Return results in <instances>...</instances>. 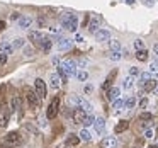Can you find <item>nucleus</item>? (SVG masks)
Returning <instances> with one entry per match:
<instances>
[{
	"label": "nucleus",
	"instance_id": "nucleus-19",
	"mask_svg": "<svg viewBox=\"0 0 158 148\" xmlns=\"http://www.w3.org/2000/svg\"><path fill=\"white\" fill-rule=\"evenodd\" d=\"M44 38V32H41V31H31L29 32V39H31L32 43H36V44H39V41Z\"/></svg>",
	"mask_w": 158,
	"mask_h": 148
},
{
	"label": "nucleus",
	"instance_id": "nucleus-50",
	"mask_svg": "<svg viewBox=\"0 0 158 148\" xmlns=\"http://www.w3.org/2000/svg\"><path fill=\"white\" fill-rule=\"evenodd\" d=\"M75 41L82 43V41H83V38H82V36H80V34H77V36H75Z\"/></svg>",
	"mask_w": 158,
	"mask_h": 148
},
{
	"label": "nucleus",
	"instance_id": "nucleus-31",
	"mask_svg": "<svg viewBox=\"0 0 158 148\" xmlns=\"http://www.w3.org/2000/svg\"><path fill=\"white\" fill-rule=\"evenodd\" d=\"M112 107L117 111V112H119V111L124 107V100H123V99H116V100L112 102Z\"/></svg>",
	"mask_w": 158,
	"mask_h": 148
},
{
	"label": "nucleus",
	"instance_id": "nucleus-24",
	"mask_svg": "<svg viewBox=\"0 0 158 148\" xmlns=\"http://www.w3.org/2000/svg\"><path fill=\"white\" fill-rule=\"evenodd\" d=\"M134 106H136V97L134 95H129L126 100H124V107H126V109H133Z\"/></svg>",
	"mask_w": 158,
	"mask_h": 148
},
{
	"label": "nucleus",
	"instance_id": "nucleus-8",
	"mask_svg": "<svg viewBox=\"0 0 158 148\" xmlns=\"http://www.w3.org/2000/svg\"><path fill=\"white\" fill-rule=\"evenodd\" d=\"M100 22H102V17H100L99 14H94V15H92V19H90V24H89V31L92 32V34H94L95 31H99Z\"/></svg>",
	"mask_w": 158,
	"mask_h": 148
},
{
	"label": "nucleus",
	"instance_id": "nucleus-32",
	"mask_svg": "<svg viewBox=\"0 0 158 148\" xmlns=\"http://www.w3.org/2000/svg\"><path fill=\"white\" fill-rule=\"evenodd\" d=\"M75 75H77V78H78L80 82H85V80L89 78V73H87L85 70H80V72H77Z\"/></svg>",
	"mask_w": 158,
	"mask_h": 148
},
{
	"label": "nucleus",
	"instance_id": "nucleus-18",
	"mask_svg": "<svg viewBox=\"0 0 158 148\" xmlns=\"http://www.w3.org/2000/svg\"><path fill=\"white\" fill-rule=\"evenodd\" d=\"M32 24V19L27 17V15H22V17H19V27L21 29H29Z\"/></svg>",
	"mask_w": 158,
	"mask_h": 148
},
{
	"label": "nucleus",
	"instance_id": "nucleus-35",
	"mask_svg": "<svg viewBox=\"0 0 158 148\" xmlns=\"http://www.w3.org/2000/svg\"><path fill=\"white\" fill-rule=\"evenodd\" d=\"M94 119H95V117H94L92 116V114H87V116H85V119H83V126H92V124H94Z\"/></svg>",
	"mask_w": 158,
	"mask_h": 148
},
{
	"label": "nucleus",
	"instance_id": "nucleus-21",
	"mask_svg": "<svg viewBox=\"0 0 158 148\" xmlns=\"http://www.w3.org/2000/svg\"><path fill=\"white\" fill-rule=\"evenodd\" d=\"M127 128H129V123H127L126 119H123V121H119V123L116 124V128H114V131H116V133L119 134V133H124V131H126Z\"/></svg>",
	"mask_w": 158,
	"mask_h": 148
},
{
	"label": "nucleus",
	"instance_id": "nucleus-26",
	"mask_svg": "<svg viewBox=\"0 0 158 148\" xmlns=\"http://www.w3.org/2000/svg\"><path fill=\"white\" fill-rule=\"evenodd\" d=\"M136 60H139V61H146L148 60V51L146 49H138L136 51Z\"/></svg>",
	"mask_w": 158,
	"mask_h": 148
},
{
	"label": "nucleus",
	"instance_id": "nucleus-49",
	"mask_svg": "<svg viewBox=\"0 0 158 148\" xmlns=\"http://www.w3.org/2000/svg\"><path fill=\"white\" fill-rule=\"evenodd\" d=\"M92 90H94V89H92V85H87V87H85V94H90Z\"/></svg>",
	"mask_w": 158,
	"mask_h": 148
},
{
	"label": "nucleus",
	"instance_id": "nucleus-10",
	"mask_svg": "<svg viewBox=\"0 0 158 148\" xmlns=\"http://www.w3.org/2000/svg\"><path fill=\"white\" fill-rule=\"evenodd\" d=\"M56 46H58L60 51H68V49H72V39L60 38L58 41H56Z\"/></svg>",
	"mask_w": 158,
	"mask_h": 148
},
{
	"label": "nucleus",
	"instance_id": "nucleus-4",
	"mask_svg": "<svg viewBox=\"0 0 158 148\" xmlns=\"http://www.w3.org/2000/svg\"><path fill=\"white\" fill-rule=\"evenodd\" d=\"M58 111H60V99H58V97H55V99L49 102V106H48L46 117H48V119H55L56 114H58Z\"/></svg>",
	"mask_w": 158,
	"mask_h": 148
},
{
	"label": "nucleus",
	"instance_id": "nucleus-13",
	"mask_svg": "<svg viewBox=\"0 0 158 148\" xmlns=\"http://www.w3.org/2000/svg\"><path fill=\"white\" fill-rule=\"evenodd\" d=\"M94 128H95V131L99 134H102L104 129H106V119L104 117H95L94 119Z\"/></svg>",
	"mask_w": 158,
	"mask_h": 148
},
{
	"label": "nucleus",
	"instance_id": "nucleus-45",
	"mask_svg": "<svg viewBox=\"0 0 158 148\" xmlns=\"http://www.w3.org/2000/svg\"><path fill=\"white\" fill-rule=\"evenodd\" d=\"M19 17H21V15H19V12H12V14H10L12 21H19Z\"/></svg>",
	"mask_w": 158,
	"mask_h": 148
},
{
	"label": "nucleus",
	"instance_id": "nucleus-30",
	"mask_svg": "<svg viewBox=\"0 0 158 148\" xmlns=\"http://www.w3.org/2000/svg\"><path fill=\"white\" fill-rule=\"evenodd\" d=\"M109 46H110V51H121V43L116 41V39L109 41Z\"/></svg>",
	"mask_w": 158,
	"mask_h": 148
},
{
	"label": "nucleus",
	"instance_id": "nucleus-43",
	"mask_svg": "<svg viewBox=\"0 0 158 148\" xmlns=\"http://www.w3.org/2000/svg\"><path fill=\"white\" fill-rule=\"evenodd\" d=\"M24 55L26 56H32V48L31 46H24Z\"/></svg>",
	"mask_w": 158,
	"mask_h": 148
},
{
	"label": "nucleus",
	"instance_id": "nucleus-55",
	"mask_svg": "<svg viewBox=\"0 0 158 148\" xmlns=\"http://www.w3.org/2000/svg\"><path fill=\"white\" fill-rule=\"evenodd\" d=\"M133 148H141V146H139V145H133Z\"/></svg>",
	"mask_w": 158,
	"mask_h": 148
},
{
	"label": "nucleus",
	"instance_id": "nucleus-2",
	"mask_svg": "<svg viewBox=\"0 0 158 148\" xmlns=\"http://www.w3.org/2000/svg\"><path fill=\"white\" fill-rule=\"evenodd\" d=\"M26 99H27L31 109H38L39 104H41V99L38 97V94H36L34 90H31V89H26Z\"/></svg>",
	"mask_w": 158,
	"mask_h": 148
},
{
	"label": "nucleus",
	"instance_id": "nucleus-20",
	"mask_svg": "<svg viewBox=\"0 0 158 148\" xmlns=\"http://www.w3.org/2000/svg\"><path fill=\"white\" fill-rule=\"evenodd\" d=\"M0 53H5V55H12L14 53V46L7 41H2L0 43Z\"/></svg>",
	"mask_w": 158,
	"mask_h": 148
},
{
	"label": "nucleus",
	"instance_id": "nucleus-12",
	"mask_svg": "<svg viewBox=\"0 0 158 148\" xmlns=\"http://www.w3.org/2000/svg\"><path fill=\"white\" fill-rule=\"evenodd\" d=\"M119 95H121L119 87H110V89L107 90V100H110V102H114L116 99H119Z\"/></svg>",
	"mask_w": 158,
	"mask_h": 148
},
{
	"label": "nucleus",
	"instance_id": "nucleus-51",
	"mask_svg": "<svg viewBox=\"0 0 158 148\" xmlns=\"http://www.w3.org/2000/svg\"><path fill=\"white\" fill-rule=\"evenodd\" d=\"M4 29H5V22L0 21V31H4Z\"/></svg>",
	"mask_w": 158,
	"mask_h": 148
},
{
	"label": "nucleus",
	"instance_id": "nucleus-40",
	"mask_svg": "<svg viewBox=\"0 0 158 148\" xmlns=\"http://www.w3.org/2000/svg\"><path fill=\"white\" fill-rule=\"evenodd\" d=\"M134 48H136V51L138 49H144V43L141 41V39H136V41H134Z\"/></svg>",
	"mask_w": 158,
	"mask_h": 148
},
{
	"label": "nucleus",
	"instance_id": "nucleus-54",
	"mask_svg": "<svg viewBox=\"0 0 158 148\" xmlns=\"http://www.w3.org/2000/svg\"><path fill=\"white\" fill-rule=\"evenodd\" d=\"M148 148H158V146H156V145H150Z\"/></svg>",
	"mask_w": 158,
	"mask_h": 148
},
{
	"label": "nucleus",
	"instance_id": "nucleus-52",
	"mask_svg": "<svg viewBox=\"0 0 158 148\" xmlns=\"http://www.w3.org/2000/svg\"><path fill=\"white\" fill-rule=\"evenodd\" d=\"M153 51H155V55H156V56H158V43H156V44H155V46H153Z\"/></svg>",
	"mask_w": 158,
	"mask_h": 148
},
{
	"label": "nucleus",
	"instance_id": "nucleus-6",
	"mask_svg": "<svg viewBox=\"0 0 158 148\" xmlns=\"http://www.w3.org/2000/svg\"><path fill=\"white\" fill-rule=\"evenodd\" d=\"M9 119H10V109L4 104L0 107V128H7Z\"/></svg>",
	"mask_w": 158,
	"mask_h": 148
},
{
	"label": "nucleus",
	"instance_id": "nucleus-15",
	"mask_svg": "<svg viewBox=\"0 0 158 148\" xmlns=\"http://www.w3.org/2000/svg\"><path fill=\"white\" fill-rule=\"evenodd\" d=\"M10 111H12V112H21V97H19V95H12V99H10Z\"/></svg>",
	"mask_w": 158,
	"mask_h": 148
},
{
	"label": "nucleus",
	"instance_id": "nucleus-44",
	"mask_svg": "<svg viewBox=\"0 0 158 148\" xmlns=\"http://www.w3.org/2000/svg\"><path fill=\"white\" fill-rule=\"evenodd\" d=\"M4 63H7V55L5 53H0V65H4Z\"/></svg>",
	"mask_w": 158,
	"mask_h": 148
},
{
	"label": "nucleus",
	"instance_id": "nucleus-57",
	"mask_svg": "<svg viewBox=\"0 0 158 148\" xmlns=\"http://www.w3.org/2000/svg\"><path fill=\"white\" fill-rule=\"evenodd\" d=\"M66 148H70V146H66Z\"/></svg>",
	"mask_w": 158,
	"mask_h": 148
},
{
	"label": "nucleus",
	"instance_id": "nucleus-1",
	"mask_svg": "<svg viewBox=\"0 0 158 148\" xmlns=\"http://www.w3.org/2000/svg\"><path fill=\"white\" fill-rule=\"evenodd\" d=\"M60 22H61V29H66V31H72L75 32L77 27H78V19H77L75 14L72 12H66L60 17Z\"/></svg>",
	"mask_w": 158,
	"mask_h": 148
},
{
	"label": "nucleus",
	"instance_id": "nucleus-11",
	"mask_svg": "<svg viewBox=\"0 0 158 148\" xmlns=\"http://www.w3.org/2000/svg\"><path fill=\"white\" fill-rule=\"evenodd\" d=\"M38 46L43 49V51H49V49H51V46H53V38H51V36H48V34H44V38L39 41Z\"/></svg>",
	"mask_w": 158,
	"mask_h": 148
},
{
	"label": "nucleus",
	"instance_id": "nucleus-5",
	"mask_svg": "<svg viewBox=\"0 0 158 148\" xmlns=\"http://www.w3.org/2000/svg\"><path fill=\"white\" fill-rule=\"evenodd\" d=\"M34 92L38 94L39 99H44L46 94H48V89H46L44 80H41V78H36V80H34Z\"/></svg>",
	"mask_w": 158,
	"mask_h": 148
},
{
	"label": "nucleus",
	"instance_id": "nucleus-46",
	"mask_svg": "<svg viewBox=\"0 0 158 148\" xmlns=\"http://www.w3.org/2000/svg\"><path fill=\"white\" fill-rule=\"evenodd\" d=\"M60 32H61V29H60V27H51V34L60 36Z\"/></svg>",
	"mask_w": 158,
	"mask_h": 148
},
{
	"label": "nucleus",
	"instance_id": "nucleus-38",
	"mask_svg": "<svg viewBox=\"0 0 158 148\" xmlns=\"http://www.w3.org/2000/svg\"><path fill=\"white\" fill-rule=\"evenodd\" d=\"M151 77H153V75H151L150 72H144V73H141V75H139V83H141V82H144V80H150Z\"/></svg>",
	"mask_w": 158,
	"mask_h": 148
},
{
	"label": "nucleus",
	"instance_id": "nucleus-34",
	"mask_svg": "<svg viewBox=\"0 0 158 148\" xmlns=\"http://www.w3.org/2000/svg\"><path fill=\"white\" fill-rule=\"evenodd\" d=\"M121 58H123V55H121V51H110V55H109V60H112V61H119Z\"/></svg>",
	"mask_w": 158,
	"mask_h": 148
},
{
	"label": "nucleus",
	"instance_id": "nucleus-22",
	"mask_svg": "<svg viewBox=\"0 0 158 148\" xmlns=\"http://www.w3.org/2000/svg\"><path fill=\"white\" fill-rule=\"evenodd\" d=\"M60 83H61V82H60V75H58V73H51V75H49V85H51V89H58V87H60Z\"/></svg>",
	"mask_w": 158,
	"mask_h": 148
},
{
	"label": "nucleus",
	"instance_id": "nucleus-29",
	"mask_svg": "<svg viewBox=\"0 0 158 148\" xmlns=\"http://www.w3.org/2000/svg\"><path fill=\"white\" fill-rule=\"evenodd\" d=\"M24 128L29 131V133H32V134H39V129L32 123H24Z\"/></svg>",
	"mask_w": 158,
	"mask_h": 148
},
{
	"label": "nucleus",
	"instance_id": "nucleus-9",
	"mask_svg": "<svg viewBox=\"0 0 158 148\" xmlns=\"http://www.w3.org/2000/svg\"><path fill=\"white\" fill-rule=\"evenodd\" d=\"M90 114V112H89ZM85 116H87V112L83 109H80V107H77V109H73V114H72V117H73V121H75L77 124H82L83 123V119H85Z\"/></svg>",
	"mask_w": 158,
	"mask_h": 148
},
{
	"label": "nucleus",
	"instance_id": "nucleus-56",
	"mask_svg": "<svg viewBox=\"0 0 158 148\" xmlns=\"http://www.w3.org/2000/svg\"><path fill=\"white\" fill-rule=\"evenodd\" d=\"M126 2H127V4H133V0H126Z\"/></svg>",
	"mask_w": 158,
	"mask_h": 148
},
{
	"label": "nucleus",
	"instance_id": "nucleus-25",
	"mask_svg": "<svg viewBox=\"0 0 158 148\" xmlns=\"http://www.w3.org/2000/svg\"><path fill=\"white\" fill-rule=\"evenodd\" d=\"M133 85H134V80H133V77H126V78H124L123 80V87H124V89H126V90H129V89H133Z\"/></svg>",
	"mask_w": 158,
	"mask_h": 148
},
{
	"label": "nucleus",
	"instance_id": "nucleus-41",
	"mask_svg": "<svg viewBox=\"0 0 158 148\" xmlns=\"http://www.w3.org/2000/svg\"><path fill=\"white\" fill-rule=\"evenodd\" d=\"M38 124H39L41 128H46V126H48V123H46V117L39 116V117H38Z\"/></svg>",
	"mask_w": 158,
	"mask_h": 148
},
{
	"label": "nucleus",
	"instance_id": "nucleus-7",
	"mask_svg": "<svg viewBox=\"0 0 158 148\" xmlns=\"http://www.w3.org/2000/svg\"><path fill=\"white\" fill-rule=\"evenodd\" d=\"M60 65L63 66V70L66 72V75H68V77H72V75H75V73H77V63L73 61V60H65V61H61Z\"/></svg>",
	"mask_w": 158,
	"mask_h": 148
},
{
	"label": "nucleus",
	"instance_id": "nucleus-28",
	"mask_svg": "<svg viewBox=\"0 0 158 148\" xmlns=\"http://www.w3.org/2000/svg\"><path fill=\"white\" fill-rule=\"evenodd\" d=\"M78 136H80V141H90V140H92V134H90L87 129H82Z\"/></svg>",
	"mask_w": 158,
	"mask_h": 148
},
{
	"label": "nucleus",
	"instance_id": "nucleus-3",
	"mask_svg": "<svg viewBox=\"0 0 158 148\" xmlns=\"http://www.w3.org/2000/svg\"><path fill=\"white\" fill-rule=\"evenodd\" d=\"M5 143L15 148V146H19V145L22 143V136L17 133V131H10V133H7V136H5Z\"/></svg>",
	"mask_w": 158,
	"mask_h": 148
},
{
	"label": "nucleus",
	"instance_id": "nucleus-14",
	"mask_svg": "<svg viewBox=\"0 0 158 148\" xmlns=\"http://www.w3.org/2000/svg\"><path fill=\"white\" fill-rule=\"evenodd\" d=\"M94 34H95L97 41H109L110 39V32L107 31V29H99V31H95Z\"/></svg>",
	"mask_w": 158,
	"mask_h": 148
},
{
	"label": "nucleus",
	"instance_id": "nucleus-23",
	"mask_svg": "<svg viewBox=\"0 0 158 148\" xmlns=\"http://www.w3.org/2000/svg\"><path fill=\"white\" fill-rule=\"evenodd\" d=\"M78 143H80V136H77V134H70L66 138V146H77Z\"/></svg>",
	"mask_w": 158,
	"mask_h": 148
},
{
	"label": "nucleus",
	"instance_id": "nucleus-36",
	"mask_svg": "<svg viewBox=\"0 0 158 148\" xmlns=\"http://www.w3.org/2000/svg\"><path fill=\"white\" fill-rule=\"evenodd\" d=\"M129 75L131 77H139L141 75V70L138 68V66H131V68H129Z\"/></svg>",
	"mask_w": 158,
	"mask_h": 148
},
{
	"label": "nucleus",
	"instance_id": "nucleus-33",
	"mask_svg": "<svg viewBox=\"0 0 158 148\" xmlns=\"http://www.w3.org/2000/svg\"><path fill=\"white\" fill-rule=\"evenodd\" d=\"M12 46H14V49L15 48H24V46H26V39H22V38L14 39V44H12Z\"/></svg>",
	"mask_w": 158,
	"mask_h": 148
},
{
	"label": "nucleus",
	"instance_id": "nucleus-27",
	"mask_svg": "<svg viewBox=\"0 0 158 148\" xmlns=\"http://www.w3.org/2000/svg\"><path fill=\"white\" fill-rule=\"evenodd\" d=\"M150 73L153 77H158V61L156 60H153V61L150 63Z\"/></svg>",
	"mask_w": 158,
	"mask_h": 148
},
{
	"label": "nucleus",
	"instance_id": "nucleus-39",
	"mask_svg": "<svg viewBox=\"0 0 158 148\" xmlns=\"http://www.w3.org/2000/svg\"><path fill=\"white\" fill-rule=\"evenodd\" d=\"M153 136H155L153 128H146V129H144V138H153Z\"/></svg>",
	"mask_w": 158,
	"mask_h": 148
},
{
	"label": "nucleus",
	"instance_id": "nucleus-47",
	"mask_svg": "<svg viewBox=\"0 0 158 148\" xmlns=\"http://www.w3.org/2000/svg\"><path fill=\"white\" fill-rule=\"evenodd\" d=\"M51 61H53V65H55V66H58V65H60V58H58V56H53Z\"/></svg>",
	"mask_w": 158,
	"mask_h": 148
},
{
	"label": "nucleus",
	"instance_id": "nucleus-37",
	"mask_svg": "<svg viewBox=\"0 0 158 148\" xmlns=\"http://www.w3.org/2000/svg\"><path fill=\"white\" fill-rule=\"evenodd\" d=\"M139 119L141 121H151V119H153V114H151V112H141L139 114Z\"/></svg>",
	"mask_w": 158,
	"mask_h": 148
},
{
	"label": "nucleus",
	"instance_id": "nucleus-48",
	"mask_svg": "<svg viewBox=\"0 0 158 148\" xmlns=\"http://www.w3.org/2000/svg\"><path fill=\"white\" fill-rule=\"evenodd\" d=\"M151 92H153V95H158V83L153 87V90H151Z\"/></svg>",
	"mask_w": 158,
	"mask_h": 148
},
{
	"label": "nucleus",
	"instance_id": "nucleus-42",
	"mask_svg": "<svg viewBox=\"0 0 158 148\" xmlns=\"http://www.w3.org/2000/svg\"><path fill=\"white\" fill-rule=\"evenodd\" d=\"M146 106H148V97H143V99L139 100V107H141V109H144Z\"/></svg>",
	"mask_w": 158,
	"mask_h": 148
},
{
	"label": "nucleus",
	"instance_id": "nucleus-17",
	"mask_svg": "<svg viewBox=\"0 0 158 148\" xmlns=\"http://www.w3.org/2000/svg\"><path fill=\"white\" fill-rule=\"evenodd\" d=\"M139 85H141V89H143V92H151V90H153V87L156 85V82H155L153 78H150V80H144V82H141Z\"/></svg>",
	"mask_w": 158,
	"mask_h": 148
},
{
	"label": "nucleus",
	"instance_id": "nucleus-53",
	"mask_svg": "<svg viewBox=\"0 0 158 148\" xmlns=\"http://www.w3.org/2000/svg\"><path fill=\"white\" fill-rule=\"evenodd\" d=\"M0 148H14V146H10V145H0Z\"/></svg>",
	"mask_w": 158,
	"mask_h": 148
},
{
	"label": "nucleus",
	"instance_id": "nucleus-16",
	"mask_svg": "<svg viewBox=\"0 0 158 148\" xmlns=\"http://www.w3.org/2000/svg\"><path fill=\"white\" fill-rule=\"evenodd\" d=\"M116 145H117V141H116L114 136H107V138H104V140L100 141V146L102 148H114Z\"/></svg>",
	"mask_w": 158,
	"mask_h": 148
}]
</instances>
